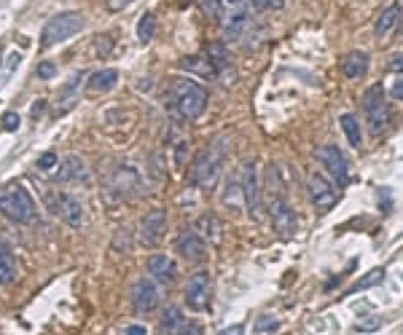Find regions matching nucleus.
<instances>
[{"label":"nucleus","instance_id":"obj_1","mask_svg":"<svg viewBox=\"0 0 403 335\" xmlns=\"http://www.w3.org/2000/svg\"><path fill=\"white\" fill-rule=\"evenodd\" d=\"M226 137H218L210 145H204L199 153L194 156L191 167H188V183L202 191H213L218 177H221V167H224V156H226Z\"/></svg>","mask_w":403,"mask_h":335},{"label":"nucleus","instance_id":"obj_2","mask_svg":"<svg viewBox=\"0 0 403 335\" xmlns=\"http://www.w3.org/2000/svg\"><path fill=\"white\" fill-rule=\"evenodd\" d=\"M167 105L173 116L180 121H197L207 108V92L191 78H177L170 83Z\"/></svg>","mask_w":403,"mask_h":335},{"label":"nucleus","instance_id":"obj_3","mask_svg":"<svg viewBox=\"0 0 403 335\" xmlns=\"http://www.w3.org/2000/svg\"><path fill=\"white\" fill-rule=\"evenodd\" d=\"M285 188L279 183V172L275 164L266 167V199H269V215H272V225L282 236H291L296 231V215L285 199Z\"/></svg>","mask_w":403,"mask_h":335},{"label":"nucleus","instance_id":"obj_4","mask_svg":"<svg viewBox=\"0 0 403 335\" xmlns=\"http://www.w3.org/2000/svg\"><path fill=\"white\" fill-rule=\"evenodd\" d=\"M83 30V17L78 11H62V14H54L49 22L43 24V32H41V46L51 48L62 41H68L70 35H76Z\"/></svg>","mask_w":403,"mask_h":335},{"label":"nucleus","instance_id":"obj_5","mask_svg":"<svg viewBox=\"0 0 403 335\" xmlns=\"http://www.w3.org/2000/svg\"><path fill=\"white\" fill-rule=\"evenodd\" d=\"M363 116L371 126V134L377 137L390 126V105L384 99V89L382 83H374L363 92Z\"/></svg>","mask_w":403,"mask_h":335},{"label":"nucleus","instance_id":"obj_6","mask_svg":"<svg viewBox=\"0 0 403 335\" xmlns=\"http://www.w3.org/2000/svg\"><path fill=\"white\" fill-rule=\"evenodd\" d=\"M0 215L14 220V223H32L35 201L22 185H14V188L0 193Z\"/></svg>","mask_w":403,"mask_h":335},{"label":"nucleus","instance_id":"obj_7","mask_svg":"<svg viewBox=\"0 0 403 335\" xmlns=\"http://www.w3.org/2000/svg\"><path fill=\"white\" fill-rule=\"evenodd\" d=\"M315 159H317V164L326 169L328 177H331L339 188H344V185L350 183V161H347V156H344L336 145H323V148H317V150H315Z\"/></svg>","mask_w":403,"mask_h":335},{"label":"nucleus","instance_id":"obj_8","mask_svg":"<svg viewBox=\"0 0 403 335\" xmlns=\"http://www.w3.org/2000/svg\"><path fill=\"white\" fill-rule=\"evenodd\" d=\"M239 183H242V196H245L248 215H250L253 220H261V212H264V193H261V183H258V169H255L253 161H245V164H242Z\"/></svg>","mask_w":403,"mask_h":335},{"label":"nucleus","instance_id":"obj_9","mask_svg":"<svg viewBox=\"0 0 403 335\" xmlns=\"http://www.w3.org/2000/svg\"><path fill=\"white\" fill-rule=\"evenodd\" d=\"M306 193H309L312 207H315L320 215H326L328 210H333V207H336V201H339V193H336V188L328 183L323 174H317V172L306 174Z\"/></svg>","mask_w":403,"mask_h":335},{"label":"nucleus","instance_id":"obj_10","mask_svg":"<svg viewBox=\"0 0 403 335\" xmlns=\"http://www.w3.org/2000/svg\"><path fill=\"white\" fill-rule=\"evenodd\" d=\"M175 252L186 263H204L207 261V244L197 228H183L175 239Z\"/></svg>","mask_w":403,"mask_h":335},{"label":"nucleus","instance_id":"obj_11","mask_svg":"<svg viewBox=\"0 0 403 335\" xmlns=\"http://www.w3.org/2000/svg\"><path fill=\"white\" fill-rule=\"evenodd\" d=\"M210 295H213V279H210V274L207 271L191 274L188 282H186V303H188V309L204 312L207 303H210Z\"/></svg>","mask_w":403,"mask_h":335},{"label":"nucleus","instance_id":"obj_12","mask_svg":"<svg viewBox=\"0 0 403 335\" xmlns=\"http://www.w3.org/2000/svg\"><path fill=\"white\" fill-rule=\"evenodd\" d=\"M49 204L54 217H59L70 228H78L83 223V204L78 201L76 196H70V193H54L49 199Z\"/></svg>","mask_w":403,"mask_h":335},{"label":"nucleus","instance_id":"obj_13","mask_svg":"<svg viewBox=\"0 0 403 335\" xmlns=\"http://www.w3.org/2000/svg\"><path fill=\"white\" fill-rule=\"evenodd\" d=\"M159 303H161V290L153 279L143 276L132 285V306L137 314H151Z\"/></svg>","mask_w":403,"mask_h":335},{"label":"nucleus","instance_id":"obj_14","mask_svg":"<svg viewBox=\"0 0 403 335\" xmlns=\"http://www.w3.org/2000/svg\"><path fill=\"white\" fill-rule=\"evenodd\" d=\"M207 62L215 72V78H221L224 86H231L234 83V68H231V57H228V48L224 41H213L207 46Z\"/></svg>","mask_w":403,"mask_h":335},{"label":"nucleus","instance_id":"obj_15","mask_svg":"<svg viewBox=\"0 0 403 335\" xmlns=\"http://www.w3.org/2000/svg\"><path fill=\"white\" fill-rule=\"evenodd\" d=\"M164 231H167V215L161 210L146 212V217L140 220V244L143 247H156L159 241L164 239Z\"/></svg>","mask_w":403,"mask_h":335},{"label":"nucleus","instance_id":"obj_16","mask_svg":"<svg viewBox=\"0 0 403 335\" xmlns=\"http://www.w3.org/2000/svg\"><path fill=\"white\" fill-rule=\"evenodd\" d=\"M398 24H401V6H387L377 17V22H374V38L377 41H387Z\"/></svg>","mask_w":403,"mask_h":335},{"label":"nucleus","instance_id":"obj_17","mask_svg":"<svg viewBox=\"0 0 403 335\" xmlns=\"http://www.w3.org/2000/svg\"><path fill=\"white\" fill-rule=\"evenodd\" d=\"M148 274H151L156 282H173L177 276V268H175V261L170 258V255H151L148 258Z\"/></svg>","mask_w":403,"mask_h":335},{"label":"nucleus","instance_id":"obj_18","mask_svg":"<svg viewBox=\"0 0 403 335\" xmlns=\"http://www.w3.org/2000/svg\"><path fill=\"white\" fill-rule=\"evenodd\" d=\"M116 83H119V72L113 70V68H105V70L92 72V75L86 78V92H89V94H105V92H110Z\"/></svg>","mask_w":403,"mask_h":335},{"label":"nucleus","instance_id":"obj_19","mask_svg":"<svg viewBox=\"0 0 403 335\" xmlns=\"http://www.w3.org/2000/svg\"><path fill=\"white\" fill-rule=\"evenodd\" d=\"M342 72H344V78H350V81L363 78V75L368 72V54H366V51H350V54H344V59H342Z\"/></svg>","mask_w":403,"mask_h":335},{"label":"nucleus","instance_id":"obj_20","mask_svg":"<svg viewBox=\"0 0 403 335\" xmlns=\"http://www.w3.org/2000/svg\"><path fill=\"white\" fill-rule=\"evenodd\" d=\"M57 169H59V172L54 174L57 183H70V180H86V177H89V172H86L83 161H81L78 156H68Z\"/></svg>","mask_w":403,"mask_h":335},{"label":"nucleus","instance_id":"obj_21","mask_svg":"<svg viewBox=\"0 0 403 335\" xmlns=\"http://www.w3.org/2000/svg\"><path fill=\"white\" fill-rule=\"evenodd\" d=\"M81 81H83V75L76 72V75L65 83V89H62L59 97H57V108H54V113H57V116H62V113H68V110L73 108V102H76V92L81 89Z\"/></svg>","mask_w":403,"mask_h":335},{"label":"nucleus","instance_id":"obj_22","mask_svg":"<svg viewBox=\"0 0 403 335\" xmlns=\"http://www.w3.org/2000/svg\"><path fill=\"white\" fill-rule=\"evenodd\" d=\"M113 191H119L121 196L129 191H140V174L132 167H119L113 174Z\"/></svg>","mask_w":403,"mask_h":335},{"label":"nucleus","instance_id":"obj_23","mask_svg":"<svg viewBox=\"0 0 403 335\" xmlns=\"http://www.w3.org/2000/svg\"><path fill=\"white\" fill-rule=\"evenodd\" d=\"M17 276H19L17 261H14L11 250H8V244L0 239V285H14Z\"/></svg>","mask_w":403,"mask_h":335},{"label":"nucleus","instance_id":"obj_24","mask_svg":"<svg viewBox=\"0 0 403 335\" xmlns=\"http://www.w3.org/2000/svg\"><path fill=\"white\" fill-rule=\"evenodd\" d=\"M197 231L202 234V239H210L213 244H218L221 241V234H224V228H221V220L215 215H202L197 220Z\"/></svg>","mask_w":403,"mask_h":335},{"label":"nucleus","instance_id":"obj_25","mask_svg":"<svg viewBox=\"0 0 403 335\" xmlns=\"http://www.w3.org/2000/svg\"><path fill=\"white\" fill-rule=\"evenodd\" d=\"M248 11H239V14H234L228 22H224V35H226V41H242V35H245V30H248Z\"/></svg>","mask_w":403,"mask_h":335},{"label":"nucleus","instance_id":"obj_26","mask_svg":"<svg viewBox=\"0 0 403 335\" xmlns=\"http://www.w3.org/2000/svg\"><path fill=\"white\" fill-rule=\"evenodd\" d=\"M339 126L344 129V134H347V140L353 148H363V134H360V123L355 119L353 113H344L342 119H339Z\"/></svg>","mask_w":403,"mask_h":335},{"label":"nucleus","instance_id":"obj_27","mask_svg":"<svg viewBox=\"0 0 403 335\" xmlns=\"http://www.w3.org/2000/svg\"><path fill=\"white\" fill-rule=\"evenodd\" d=\"M384 279V268H374L371 274H366L363 279H357L353 287H347L344 290V298H350V295H355V292H360V290H368V287H374V285H379Z\"/></svg>","mask_w":403,"mask_h":335},{"label":"nucleus","instance_id":"obj_28","mask_svg":"<svg viewBox=\"0 0 403 335\" xmlns=\"http://www.w3.org/2000/svg\"><path fill=\"white\" fill-rule=\"evenodd\" d=\"M180 68H183V70L199 72V75H204V78L215 75V72H213V68H210V62H204V59H199V57H186V59L180 62Z\"/></svg>","mask_w":403,"mask_h":335},{"label":"nucleus","instance_id":"obj_29","mask_svg":"<svg viewBox=\"0 0 403 335\" xmlns=\"http://www.w3.org/2000/svg\"><path fill=\"white\" fill-rule=\"evenodd\" d=\"M234 196H242V183L237 177H228L226 180V193H224V204L226 207H239V201ZM245 199V196H242Z\"/></svg>","mask_w":403,"mask_h":335},{"label":"nucleus","instance_id":"obj_30","mask_svg":"<svg viewBox=\"0 0 403 335\" xmlns=\"http://www.w3.org/2000/svg\"><path fill=\"white\" fill-rule=\"evenodd\" d=\"M153 27H156L153 14H143V17H140V24H137V38H140L143 43H148L153 38Z\"/></svg>","mask_w":403,"mask_h":335},{"label":"nucleus","instance_id":"obj_31","mask_svg":"<svg viewBox=\"0 0 403 335\" xmlns=\"http://www.w3.org/2000/svg\"><path fill=\"white\" fill-rule=\"evenodd\" d=\"M161 325L170 327V330H177V327L183 325V314H180V309H175V306L164 309V314H161Z\"/></svg>","mask_w":403,"mask_h":335},{"label":"nucleus","instance_id":"obj_32","mask_svg":"<svg viewBox=\"0 0 403 335\" xmlns=\"http://www.w3.org/2000/svg\"><path fill=\"white\" fill-rule=\"evenodd\" d=\"M202 8H204V14H210L213 19H224V11H221V0H202Z\"/></svg>","mask_w":403,"mask_h":335},{"label":"nucleus","instance_id":"obj_33","mask_svg":"<svg viewBox=\"0 0 403 335\" xmlns=\"http://www.w3.org/2000/svg\"><path fill=\"white\" fill-rule=\"evenodd\" d=\"M19 123H22V119H19V113H17V110H8V113L3 116V129H6V132H17V129H19Z\"/></svg>","mask_w":403,"mask_h":335},{"label":"nucleus","instance_id":"obj_34","mask_svg":"<svg viewBox=\"0 0 403 335\" xmlns=\"http://www.w3.org/2000/svg\"><path fill=\"white\" fill-rule=\"evenodd\" d=\"M282 6H285V0H253L255 11H277Z\"/></svg>","mask_w":403,"mask_h":335},{"label":"nucleus","instance_id":"obj_35","mask_svg":"<svg viewBox=\"0 0 403 335\" xmlns=\"http://www.w3.org/2000/svg\"><path fill=\"white\" fill-rule=\"evenodd\" d=\"M272 330H277V319L275 316H261L255 322V333H272Z\"/></svg>","mask_w":403,"mask_h":335},{"label":"nucleus","instance_id":"obj_36","mask_svg":"<svg viewBox=\"0 0 403 335\" xmlns=\"http://www.w3.org/2000/svg\"><path fill=\"white\" fill-rule=\"evenodd\" d=\"M377 327H382V319H379V316H368L366 322H357V325H355L357 333H371V330H377Z\"/></svg>","mask_w":403,"mask_h":335},{"label":"nucleus","instance_id":"obj_37","mask_svg":"<svg viewBox=\"0 0 403 335\" xmlns=\"http://www.w3.org/2000/svg\"><path fill=\"white\" fill-rule=\"evenodd\" d=\"M57 167V156H54V153H43V156H41V159H38V169H43V172H49V169H54Z\"/></svg>","mask_w":403,"mask_h":335},{"label":"nucleus","instance_id":"obj_38","mask_svg":"<svg viewBox=\"0 0 403 335\" xmlns=\"http://www.w3.org/2000/svg\"><path fill=\"white\" fill-rule=\"evenodd\" d=\"M54 72H57V65H54V62H41V65H38V78H43V81L51 78Z\"/></svg>","mask_w":403,"mask_h":335},{"label":"nucleus","instance_id":"obj_39","mask_svg":"<svg viewBox=\"0 0 403 335\" xmlns=\"http://www.w3.org/2000/svg\"><path fill=\"white\" fill-rule=\"evenodd\" d=\"M177 335H204V330H202L199 325H180Z\"/></svg>","mask_w":403,"mask_h":335},{"label":"nucleus","instance_id":"obj_40","mask_svg":"<svg viewBox=\"0 0 403 335\" xmlns=\"http://www.w3.org/2000/svg\"><path fill=\"white\" fill-rule=\"evenodd\" d=\"M390 97H393V99H403V75L390 86Z\"/></svg>","mask_w":403,"mask_h":335},{"label":"nucleus","instance_id":"obj_41","mask_svg":"<svg viewBox=\"0 0 403 335\" xmlns=\"http://www.w3.org/2000/svg\"><path fill=\"white\" fill-rule=\"evenodd\" d=\"M43 110H46V102H43V99H38V102H32L30 116H32V119H41V116H43Z\"/></svg>","mask_w":403,"mask_h":335},{"label":"nucleus","instance_id":"obj_42","mask_svg":"<svg viewBox=\"0 0 403 335\" xmlns=\"http://www.w3.org/2000/svg\"><path fill=\"white\" fill-rule=\"evenodd\" d=\"M218 335H245V325L239 322V325H234V327H226V330H221Z\"/></svg>","mask_w":403,"mask_h":335},{"label":"nucleus","instance_id":"obj_43","mask_svg":"<svg viewBox=\"0 0 403 335\" xmlns=\"http://www.w3.org/2000/svg\"><path fill=\"white\" fill-rule=\"evenodd\" d=\"M390 70L403 72V54H398V57H393V59H390Z\"/></svg>","mask_w":403,"mask_h":335},{"label":"nucleus","instance_id":"obj_44","mask_svg":"<svg viewBox=\"0 0 403 335\" xmlns=\"http://www.w3.org/2000/svg\"><path fill=\"white\" fill-rule=\"evenodd\" d=\"M124 335H148V330H146L143 325H129Z\"/></svg>","mask_w":403,"mask_h":335},{"label":"nucleus","instance_id":"obj_45","mask_svg":"<svg viewBox=\"0 0 403 335\" xmlns=\"http://www.w3.org/2000/svg\"><path fill=\"white\" fill-rule=\"evenodd\" d=\"M183 153H186V143H177L175 145V164L183 167Z\"/></svg>","mask_w":403,"mask_h":335},{"label":"nucleus","instance_id":"obj_46","mask_svg":"<svg viewBox=\"0 0 403 335\" xmlns=\"http://www.w3.org/2000/svg\"><path fill=\"white\" fill-rule=\"evenodd\" d=\"M129 3H132V0H110L108 6H110V8H121V6H129Z\"/></svg>","mask_w":403,"mask_h":335},{"label":"nucleus","instance_id":"obj_47","mask_svg":"<svg viewBox=\"0 0 403 335\" xmlns=\"http://www.w3.org/2000/svg\"><path fill=\"white\" fill-rule=\"evenodd\" d=\"M156 335H173V330H170V327H164V325H159V330H156Z\"/></svg>","mask_w":403,"mask_h":335},{"label":"nucleus","instance_id":"obj_48","mask_svg":"<svg viewBox=\"0 0 403 335\" xmlns=\"http://www.w3.org/2000/svg\"><path fill=\"white\" fill-rule=\"evenodd\" d=\"M228 6H239V3H242V0H226Z\"/></svg>","mask_w":403,"mask_h":335},{"label":"nucleus","instance_id":"obj_49","mask_svg":"<svg viewBox=\"0 0 403 335\" xmlns=\"http://www.w3.org/2000/svg\"><path fill=\"white\" fill-rule=\"evenodd\" d=\"M0 62H3V51H0Z\"/></svg>","mask_w":403,"mask_h":335},{"label":"nucleus","instance_id":"obj_50","mask_svg":"<svg viewBox=\"0 0 403 335\" xmlns=\"http://www.w3.org/2000/svg\"><path fill=\"white\" fill-rule=\"evenodd\" d=\"M401 6H403V0H401Z\"/></svg>","mask_w":403,"mask_h":335}]
</instances>
